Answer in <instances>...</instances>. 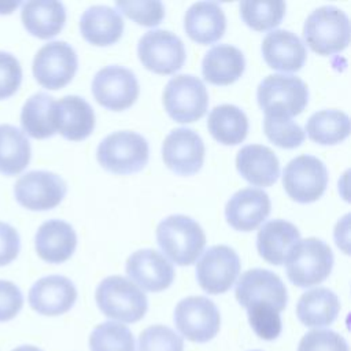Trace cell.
<instances>
[{"instance_id":"20","label":"cell","mask_w":351,"mask_h":351,"mask_svg":"<svg viewBox=\"0 0 351 351\" xmlns=\"http://www.w3.org/2000/svg\"><path fill=\"white\" fill-rule=\"evenodd\" d=\"M52 119L55 130L64 138L80 141L86 138L95 128V112L81 96L69 95L53 103Z\"/></svg>"},{"instance_id":"33","label":"cell","mask_w":351,"mask_h":351,"mask_svg":"<svg viewBox=\"0 0 351 351\" xmlns=\"http://www.w3.org/2000/svg\"><path fill=\"white\" fill-rule=\"evenodd\" d=\"M53 97L40 92L30 96L22 107L21 123L23 130L33 138H47L56 133L52 110Z\"/></svg>"},{"instance_id":"1","label":"cell","mask_w":351,"mask_h":351,"mask_svg":"<svg viewBox=\"0 0 351 351\" xmlns=\"http://www.w3.org/2000/svg\"><path fill=\"white\" fill-rule=\"evenodd\" d=\"M156 241L162 252L176 265H192L203 252L206 234L191 217L176 214L165 218L156 228Z\"/></svg>"},{"instance_id":"32","label":"cell","mask_w":351,"mask_h":351,"mask_svg":"<svg viewBox=\"0 0 351 351\" xmlns=\"http://www.w3.org/2000/svg\"><path fill=\"white\" fill-rule=\"evenodd\" d=\"M306 132L317 144H337L350 134V117L340 110L317 111L307 119Z\"/></svg>"},{"instance_id":"26","label":"cell","mask_w":351,"mask_h":351,"mask_svg":"<svg viewBox=\"0 0 351 351\" xmlns=\"http://www.w3.org/2000/svg\"><path fill=\"white\" fill-rule=\"evenodd\" d=\"M245 69L243 52L230 44H218L208 49L202 62V73L207 82L229 85L237 81Z\"/></svg>"},{"instance_id":"8","label":"cell","mask_w":351,"mask_h":351,"mask_svg":"<svg viewBox=\"0 0 351 351\" xmlns=\"http://www.w3.org/2000/svg\"><path fill=\"white\" fill-rule=\"evenodd\" d=\"M328 185V170L324 162L313 155H300L288 162L282 170V186L298 203L318 200Z\"/></svg>"},{"instance_id":"27","label":"cell","mask_w":351,"mask_h":351,"mask_svg":"<svg viewBox=\"0 0 351 351\" xmlns=\"http://www.w3.org/2000/svg\"><path fill=\"white\" fill-rule=\"evenodd\" d=\"M21 19L32 36L47 40L63 29L66 8L63 3L56 0L26 1L22 4Z\"/></svg>"},{"instance_id":"30","label":"cell","mask_w":351,"mask_h":351,"mask_svg":"<svg viewBox=\"0 0 351 351\" xmlns=\"http://www.w3.org/2000/svg\"><path fill=\"white\" fill-rule=\"evenodd\" d=\"M207 128L218 143L225 145H236L247 137L248 118L237 106L221 104L210 111Z\"/></svg>"},{"instance_id":"36","label":"cell","mask_w":351,"mask_h":351,"mask_svg":"<svg viewBox=\"0 0 351 351\" xmlns=\"http://www.w3.org/2000/svg\"><path fill=\"white\" fill-rule=\"evenodd\" d=\"M263 130L266 137L280 148H296L304 140L303 129L291 118L265 117Z\"/></svg>"},{"instance_id":"11","label":"cell","mask_w":351,"mask_h":351,"mask_svg":"<svg viewBox=\"0 0 351 351\" xmlns=\"http://www.w3.org/2000/svg\"><path fill=\"white\" fill-rule=\"evenodd\" d=\"M78 67L74 48L66 41H51L43 45L33 59V75L47 89L67 85Z\"/></svg>"},{"instance_id":"2","label":"cell","mask_w":351,"mask_h":351,"mask_svg":"<svg viewBox=\"0 0 351 351\" xmlns=\"http://www.w3.org/2000/svg\"><path fill=\"white\" fill-rule=\"evenodd\" d=\"M284 262L289 281L307 288L328 278L333 266V252L325 241L308 237L296 241L288 250Z\"/></svg>"},{"instance_id":"16","label":"cell","mask_w":351,"mask_h":351,"mask_svg":"<svg viewBox=\"0 0 351 351\" xmlns=\"http://www.w3.org/2000/svg\"><path fill=\"white\" fill-rule=\"evenodd\" d=\"M165 165L180 176L197 173L204 160V143L192 129L177 128L171 130L162 144Z\"/></svg>"},{"instance_id":"28","label":"cell","mask_w":351,"mask_h":351,"mask_svg":"<svg viewBox=\"0 0 351 351\" xmlns=\"http://www.w3.org/2000/svg\"><path fill=\"white\" fill-rule=\"evenodd\" d=\"M300 240L299 229L285 219L265 222L256 236L259 255L271 265L284 263L288 250Z\"/></svg>"},{"instance_id":"3","label":"cell","mask_w":351,"mask_h":351,"mask_svg":"<svg viewBox=\"0 0 351 351\" xmlns=\"http://www.w3.org/2000/svg\"><path fill=\"white\" fill-rule=\"evenodd\" d=\"M256 99L265 117L291 118L304 110L308 101V88L299 77L270 74L259 82Z\"/></svg>"},{"instance_id":"44","label":"cell","mask_w":351,"mask_h":351,"mask_svg":"<svg viewBox=\"0 0 351 351\" xmlns=\"http://www.w3.org/2000/svg\"><path fill=\"white\" fill-rule=\"evenodd\" d=\"M21 3L19 1H14V3H0V14H10L12 12V10L15 7H18Z\"/></svg>"},{"instance_id":"25","label":"cell","mask_w":351,"mask_h":351,"mask_svg":"<svg viewBox=\"0 0 351 351\" xmlns=\"http://www.w3.org/2000/svg\"><path fill=\"white\" fill-rule=\"evenodd\" d=\"M82 37L92 45L106 47L117 43L123 33L121 14L108 5H92L80 19Z\"/></svg>"},{"instance_id":"10","label":"cell","mask_w":351,"mask_h":351,"mask_svg":"<svg viewBox=\"0 0 351 351\" xmlns=\"http://www.w3.org/2000/svg\"><path fill=\"white\" fill-rule=\"evenodd\" d=\"M137 55L145 69L156 74H173L185 62L182 40L163 29L147 32L137 45Z\"/></svg>"},{"instance_id":"35","label":"cell","mask_w":351,"mask_h":351,"mask_svg":"<svg viewBox=\"0 0 351 351\" xmlns=\"http://www.w3.org/2000/svg\"><path fill=\"white\" fill-rule=\"evenodd\" d=\"M90 351H134V337L121 322L99 324L89 336Z\"/></svg>"},{"instance_id":"23","label":"cell","mask_w":351,"mask_h":351,"mask_svg":"<svg viewBox=\"0 0 351 351\" xmlns=\"http://www.w3.org/2000/svg\"><path fill=\"white\" fill-rule=\"evenodd\" d=\"M184 29L189 38L207 45L218 41L226 29V18L215 1L193 3L185 12Z\"/></svg>"},{"instance_id":"34","label":"cell","mask_w":351,"mask_h":351,"mask_svg":"<svg viewBox=\"0 0 351 351\" xmlns=\"http://www.w3.org/2000/svg\"><path fill=\"white\" fill-rule=\"evenodd\" d=\"M241 19L256 32L278 26L284 18L287 4L284 1H241L239 4Z\"/></svg>"},{"instance_id":"41","label":"cell","mask_w":351,"mask_h":351,"mask_svg":"<svg viewBox=\"0 0 351 351\" xmlns=\"http://www.w3.org/2000/svg\"><path fill=\"white\" fill-rule=\"evenodd\" d=\"M22 82L19 60L10 52L0 51V100L12 96Z\"/></svg>"},{"instance_id":"29","label":"cell","mask_w":351,"mask_h":351,"mask_svg":"<svg viewBox=\"0 0 351 351\" xmlns=\"http://www.w3.org/2000/svg\"><path fill=\"white\" fill-rule=\"evenodd\" d=\"M339 311V298L328 288H314L304 292L296 304L299 321L310 328L330 325L337 318Z\"/></svg>"},{"instance_id":"9","label":"cell","mask_w":351,"mask_h":351,"mask_svg":"<svg viewBox=\"0 0 351 351\" xmlns=\"http://www.w3.org/2000/svg\"><path fill=\"white\" fill-rule=\"evenodd\" d=\"M178 332L193 343H206L215 337L221 325L219 311L213 300L204 296H188L174 310Z\"/></svg>"},{"instance_id":"38","label":"cell","mask_w":351,"mask_h":351,"mask_svg":"<svg viewBox=\"0 0 351 351\" xmlns=\"http://www.w3.org/2000/svg\"><path fill=\"white\" fill-rule=\"evenodd\" d=\"M115 7L118 12L147 27L159 25L165 16V7L159 0L115 1Z\"/></svg>"},{"instance_id":"12","label":"cell","mask_w":351,"mask_h":351,"mask_svg":"<svg viewBox=\"0 0 351 351\" xmlns=\"http://www.w3.org/2000/svg\"><path fill=\"white\" fill-rule=\"evenodd\" d=\"M240 258L228 245H213L196 263V280L203 291L211 295L230 289L240 273Z\"/></svg>"},{"instance_id":"39","label":"cell","mask_w":351,"mask_h":351,"mask_svg":"<svg viewBox=\"0 0 351 351\" xmlns=\"http://www.w3.org/2000/svg\"><path fill=\"white\" fill-rule=\"evenodd\" d=\"M247 315L252 330L263 340H274L281 333L280 313L267 304L251 306L247 308Z\"/></svg>"},{"instance_id":"24","label":"cell","mask_w":351,"mask_h":351,"mask_svg":"<svg viewBox=\"0 0 351 351\" xmlns=\"http://www.w3.org/2000/svg\"><path fill=\"white\" fill-rule=\"evenodd\" d=\"M236 167L241 177L255 186H270L280 176L276 154L261 144H248L239 149Z\"/></svg>"},{"instance_id":"6","label":"cell","mask_w":351,"mask_h":351,"mask_svg":"<svg viewBox=\"0 0 351 351\" xmlns=\"http://www.w3.org/2000/svg\"><path fill=\"white\" fill-rule=\"evenodd\" d=\"M148 158L147 140L132 130L111 133L97 147L99 163L115 174L137 173L145 167Z\"/></svg>"},{"instance_id":"21","label":"cell","mask_w":351,"mask_h":351,"mask_svg":"<svg viewBox=\"0 0 351 351\" xmlns=\"http://www.w3.org/2000/svg\"><path fill=\"white\" fill-rule=\"evenodd\" d=\"M261 49L267 66L284 73L300 70L307 56L303 41L295 33L284 29L267 33Z\"/></svg>"},{"instance_id":"13","label":"cell","mask_w":351,"mask_h":351,"mask_svg":"<svg viewBox=\"0 0 351 351\" xmlns=\"http://www.w3.org/2000/svg\"><path fill=\"white\" fill-rule=\"evenodd\" d=\"M234 296L245 308L267 304L281 313L288 303V292L282 280L266 269L244 271L236 284Z\"/></svg>"},{"instance_id":"22","label":"cell","mask_w":351,"mask_h":351,"mask_svg":"<svg viewBox=\"0 0 351 351\" xmlns=\"http://www.w3.org/2000/svg\"><path fill=\"white\" fill-rule=\"evenodd\" d=\"M38 256L48 263L67 261L77 247V234L70 223L62 219L45 221L34 237Z\"/></svg>"},{"instance_id":"43","label":"cell","mask_w":351,"mask_h":351,"mask_svg":"<svg viewBox=\"0 0 351 351\" xmlns=\"http://www.w3.org/2000/svg\"><path fill=\"white\" fill-rule=\"evenodd\" d=\"M21 239L18 230L10 223L0 222V266L11 263L19 254Z\"/></svg>"},{"instance_id":"18","label":"cell","mask_w":351,"mask_h":351,"mask_svg":"<svg viewBox=\"0 0 351 351\" xmlns=\"http://www.w3.org/2000/svg\"><path fill=\"white\" fill-rule=\"evenodd\" d=\"M126 274L143 289L160 292L174 280V267L165 255L156 250L134 251L126 261Z\"/></svg>"},{"instance_id":"5","label":"cell","mask_w":351,"mask_h":351,"mask_svg":"<svg viewBox=\"0 0 351 351\" xmlns=\"http://www.w3.org/2000/svg\"><path fill=\"white\" fill-rule=\"evenodd\" d=\"M303 37L318 55L329 56L347 48L350 43V19L335 5L315 8L306 19Z\"/></svg>"},{"instance_id":"31","label":"cell","mask_w":351,"mask_h":351,"mask_svg":"<svg viewBox=\"0 0 351 351\" xmlns=\"http://www.w3.org/2000/svg\"><path fill=\"white\" fill-rule=\"evenodd\" d=\"M32 148L26 134L16 126L0 125V173L19 174L30 162Z\"/></svg>"},{"instance_id":"45","label":"cell","mask_w":351,"mask_h":351,"mask_svg":"<svg viewBox=\"0 0 351 351\" xmlns=\"http://www.w3.org/2000/svg\"><path fill=\"white\" fill-rule=\"evenodd\" d=\"M12 351H43V350H40V348H38V347H36V346L25 344V346H19V347L14 348Z\"/></svg>"},{"instance_id":"17","label":"cell","mask_w":351,"mask_h":351,"mask_svg":"<svg viewBox=\"0 0 351 351\" xmlns=\"http://www.w3.org/2000/svg\"><path fill=\"white\" fill-rule=\"evenodd\" d=\"M77 300L73 281L64 276L52 274L37 280L29 291L30 307L43 315H60L67 313Z\"/></svg>"},{"instance_id":"14","label":"cell","mask_w":351,"mask_h":351,"mask_svg":"<svg viewBox=\"0 0 351 351\" xmlns=\"http://www.w3.org/2000/svg\"><path fill=\"white\" fill-rule=\"evenodd\" d=\"M140 86L132 70L112 64L99 70L92 81L96 101L112 111L129 108L137 99Z\"/></svg>"},{"instance_id":"7","label":"cell","mask_w":351,"mask_h":351,"mask_svg":"<svg viewBox=\"0 0 351 351\" xmlns=\"http://www.w3.org/2000/svg\"><path fill=\"white\" fill-rule=\"evenodd\" d=\"M163 106L174 121L191 123L206 114L208 93L200 78L192 74H178L165 86Z\"/></svg>"},{"instance_id":"46","label":"cell","mask_w":351,"mask_h":351,"mask_svg":"<svg viewBox=\"0 0 351 351\" xmlns=\"http://www.w3.org/2000/svg\"><path fill=\"white\" fill-rule=\"evenodd\" d=\"M254 351H258V350H254Z\"/></svg>"},{"instance_id":"19","label":"cell","mask_w":351,"mask_h":351,"mask_svg":"<svg viewBox=\"0 0 351 351\" xmlns=\"http://www.w3.org/2000/svg\"><path fill=\"white\" fill-rule=\"evenodd\" d=\"M271 203L263 189L244 188L237 191L226 203L228 223L241 232L256 229L270 214Z\"/></svg>"},{"instance_id":"15","label":"cell","mask_w":351,"mask_h":351,"mask_svg":"<svg viewBox=\"0 0 351 351\" xmlns=\"http://www.w3.org/2000/svg\"><path fill=\"white\" fill-rule=\"evenodd\" d=\"M67 191L63 178L52 171L32 170L18 178L14 185L16 202L25 208L44 211L56 207Z\"/></svg>"},{"instance_id":"4","label":"cell","mask_w":351,"mask_h":351,"mask_svg":"<svg viewBox=\"0 0 351 351\" xmlns=\"http://www.w3.org/2000/svg\"><path fill=\"white\" fill-rule=\"evenodd\" d=\"M95 296L106 317L125 324L137 322L148 308L145 293L132 280L122 276H110L101 280Z\"/></svg>"},{"instance_id":"37","label":"cell","mask_w":351,"mask_h":351,"mask_svg":"<svg viewBox=\"0 0 351 351\" xmlns=\"http://www.w3.org/2000/svg\"><path fill=\"white\" fill-rule=\"evenodd\" d=\"M138 351H182L184 340L171 328L152 325L138 336Z\"/></svg>"},{"instance_id":"42","label":"cell","mask_w":351,"mask_h":351,"mask_svg":"<svg viewBox=\"0 0 351 351\" xmlns=\"http://www.w3.org/2000/svg\"><path fill=\"white\" fill-rule=\"evenodd\" d=\"M23 306V295L12 281L0 280V322L16 317Z\"/></svg>"},{"instance_id":"40","label":"cell","mask_w":351,"mask_h":351,"mask_svg":"<svg viewBox=\"0 0 351 351\" xmlns=\"http://www.w3.org/2000/svg\"><path fill=\"white\" fill-rule=\"evenodd\" d=\"M298 351H348V344L335 330L313 329L300 339Z\"/></svg>"}]
</instances>
